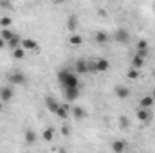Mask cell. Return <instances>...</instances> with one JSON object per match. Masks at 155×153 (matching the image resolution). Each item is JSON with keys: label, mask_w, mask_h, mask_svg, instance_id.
I'll return each mask as SVG.
<instances>
[{"label": "cell", "mask_w": 155, "mask_h": 153, "mask_svg": "<svg viewBox=\"0 0 155 153\" xmlns=\"http://www.w3.org/2000/svg\"><path fill=\"white\" fill-rule=\"evenodd\" d=\"M7 45H9L11 49H16V47H20V45H22V38H20L18 34H15L13 38H11L9 41H7Z\"/></svg>", "instance_id": "ac0fdd59"}, {"label": "cell", "mask_w": 155, "mask_h": 153, "mask_svg": "<svg viewBox=\"0 0 155 153\" xmlns=\"http://www.w3.org/2000/svg\"><path fill=\"white\" fill-rule=\"evenodd\" d=\"M116 40L117 41H123V43H126L128 41V33L123 29V31H117L116 33Z\"/></svg>", "instance_id": "ffe728a7"}, {"label": "cell", "mask_w": 155, "mask_h": 153, "mask_svg": "<svg viewBox=\"0 0 155 153\" xmlns=\"http://www.w3.org/2000/svg\"><path fill=\"white\" fill-rule=\"evenodd\" d=\"M128 124H130L128 117H124V115H123V117H119V126H121V128H124V130H126V128H128Z\"/></svg>", "instance_id": "484cf974"}, {"label": "cell", "mask_w": 155, "mask_h": 153, "mask_svg": "<svg viewBox=\"0 0 155 153\" xmlns=\"http://www.w3.org/2000/svg\"><path fill=\"white\" fill-rule=\"evenodd\" d=\"M116 96L119 99H126V97L130 96V90H128L126 86H121V85H119V86H116Z\"/></svg>", "instance_id": "8fae6325"}, {"label": "cell", "mask_w": 155, "mask_h": 153, "mask_svg": "<svg viewBox=\"0 0 155 153\" xmlns=\"http://www.w3.org/2000/svg\"><path fill=\"white\" fill-rule=\"evenodd\" d=\"M124 150H126V144H124L123 141H116V142H112V151L121 153V151H124Z\"/></svg>", "instance_id": "e0dca14e"}, {"label": "cell", "mask_w": 155, "mask_h": 153, "mask_svg": "<svg viewBox=\"0 0 155 153\" xmlns=\"http://www.w3.org/2000/svg\"><path fill=\"white\" fill-rule=\"evenodd\" d=\"M45 106H47V110H49V112L56 114V110L60 108V103H58L52 96H47V97H45Z\"/></svg>", "instance_id": "8992f818"}, {"label": "cell", "mask_w": 155, "mask_h": 153, "mask_svg": "<svg viewBox=\"0 0 155 153\" xmlns=\"http://www.w3.org/2000/svg\"><path fill=\"white\" fill-rule=\"evenodd\" d=\"M74 69H76L78 74H85V72H88V63L83 61V60H78L74 63Z\"/></svg>", "instance_id": "9c48e42d"}, {"label": "cell", "mask_w": 155, "mask_h": 153, "mask_svg": "<svg viewBox=\"0 0 155 153\" xmlns=\"http://www.w3.org/2000/svg\"><path fill=\"white\" fill-rule=\"evenodd\" d=\"M35 141H36V133H35L33 130H27V132H25V142L31 144V142H35Z\"/></svg>", "instance_id": "7402d4cb"}, {"label": "cell", "mask_w": 155, "mask_h": 153, "mask_svg": "<svg viewBox=\"0 0 155 153\" xmlns=\"http://www.w3.org/2000/svg\"><path fill=\"white\" fill-rule=\"evenodd\" d=\"M58 81L61 83L63 88H69V86H79V83H78V76L74 74V72L67 70V69H63V70L58 72Z\"/></svg>", "instance_id": "6da1fadb"}, {"label": "cell", "mask_w": 155, "mask_h": 153, "mask_svg": "<svg viewBox=\"0 0 155 153\" xmlns=\"http://www.w3.org/2000/svg\"><path fill=\"white\" fill-rule=\"evenodd\" d=\"M153 105H155L153 96H144V97L141 99V106H143V108H152Z\"/></svg>", "instance_id": "7c38bea8"}, {"label": "cell", "mask_w": 155, "mask_h": 153, "mask_svg": "<svg viewBox=\"0 0 155 153\" xmlns=\"http://www.w3.org/2000/svg\"><path fill=\"white\" fill-rule=\"evenodd\" d=\"M2 103H4V101H2V99H0V112H2Z\"/></svg>", "instance_id": "1f68e13d"}, {"label": "cell", "mask_w": 155, "mask_h": 153, "mask_svg": "<svg viewBox=\"0 0 155 153\" xmlns=\"http://www.w3.org/2000/svg\"><path fill=\"white\" fill-rule=\"evenodd\" d=\"M5 45H7V41H5V40L2 38V36H0V49H4Z\"/></svg>", "instance_id": "f546056e"}, {"label": "cell", "mask_w": 155, "mask_h": 153, "mask_svg": "<svg viewBox=\"0 0 155 153\" xmlns=\"http://www.w3.org/2000/svg\"><path fill=\"white\" fill-rule=\"evenodd\" d=\"M65 97L69 101H76L78 97H79V86H69V88H65Z\"/></svg>", "instance_id": "52a82bcc"}, {"label": "cell", "mask_w": 155, "mask_h": 153, "mask_svg": "<svg viewBox=\"0 0 155 153\" xmlns=\"http://www.w3.org/2000/svg\"><path fill=\"white\" fill-rule=\"evenodd\" d=\"M137 49H148V43H146L144 40H141V41L137 43Z\"/></svg>", "instance_id": "83f0119b"}, {"label": "cell", "mask_w": 155, "mask_h": 153, "mask_svg": "<svg viewBox=\"0 0 155 153\" xmlns=\"http://www.w3.org/2000/svg\"><path fill=\"white\" fill-rule=\"evenodd\" d=\"M61 133H63V135H69V133H71V130H69L67 126H63V128H61Z\"/></svg>", "instance_id": "f1b7e54d"}, {"label": "cell", "mask_w": 155, "mask_h": 153, "mask_svg": "<svg viewBox=\"0 0 155 153\" xmlns=\"http://www.w3.org/2000/svg\"><path fill=\"white\" fill-rule=\"evenodd\" d=\"M152 117H153V114H152V108H139L137 110V119L141 121V122H150L152 121Z\"/></svg>", "instance_id": "277c9868"}, {"label": "cell", "mask_w": 155, "mask_h": 153, "mask_svg": "<svg viewBox=\"0 0 155 153\" xmlns=\"http://www.w3.org/2000/svg\"><path fill=\"white\" fill-rule=\"evenodd\" d=\"M11 24H13V20H11L9 16H2V18H0V25H2V29H4V27H9Z\"/></svg>", "instance_id": "d4e9b609"}, {"label": "cell", "mask_w": 155, "mask_h": 153, "mask_svg": "<svg viewBox=\"0 0 155 153\" xmlns=\"http://www.w3.org/2000/svg\"><path fill=\"white\" fill-rule=\"evenodd\" d=\"M143 65H144V58L139 56V54H135V56L132 58V67H134V69H141Z\"/></svg>", "instance_id": "5bb4252c"}, {"label": "cell", "mask_w": 155, "mask_h": 153, "mask_svg": "<svg viewBox=\"0 0 155 153\" xmlns=\"http://www.w3.org/2000/svg\"><path fill=\"white\" fill-rule=\"evenodd\" d=\"M71 114L74 115V119L81 121V119H85L87 112H85V108H81V106H74V108H71Z\"/></svg>", "instance_id": "30bf717a"}, {"label": "cell", "mask_w": 155, "mask_h": 153, "mask_svg": "<svg viewBox=\"0 0 155 153\" xmlns=\"http://www.w3.org/2000/svg\"><path fill=\"white\" fill-rule=\"evenodd\" d=\"M152 96H153V99H155V90H153V94H152Z\"/></svg>", "instance_id": "d6a6232c"}, {"label": "cell", "mask_w": 155, "mask_h": 153, "mask_svg": "<svg viewBox=\"0 0 155 153\" xmlns=\"http://www.w3.org/2000/svg\"><path fill=\"white\" fill-rule=\"evenodd\" d=\"M69 110H71V108H69L67 105H65V106H61V105H60V108L56 110V115H58L60 119H67V117H69Z\"/></svg>", "instance_id": "9a60e30c"}, {"label": "cell", "mask_w": 155, "mask_h": 153, "mask_svg": "<svg viewBox=\"0 0 155 153\" xmlns=\"http://www.w3.org/2000/svg\"><path fill=\"white\" fill-rule=\"evenodd\" d=\"M45 141H52L54 139V132H52V128H47V130H43V135H41Z\"/></svg>", "instance_id": "603a6c76"}, {"label": "cell", "mask_w": 155, "mask_h": 153, "mask_svg": "<svg viewBox=\"0 0 155 153\" xmlns=\"http://www.w3.org/2000/svg\"><path fill=\"white\" fill-rule=\"evenodd\" d=\"M7 81L13 83V85H24L25 83V76L20 70H13L11 74H7Z\"/></svg>", "instance_id": "7a4b0ae2"}, {"label": "cell", "mask_w": 155, "mask_h": 153, "mask_svg": "<svg viewBox=\"0 0 155 153\" xmlns=\"http://www.w3.org/2000/svg\"><path fill=\"white\" fill-rule=\"evenodd\" d=\"M94 65H96V72H107V70L110 69V61H108V60H105V58L96 60V61H94Z\"/></svg>", "instance_id": "5b68a950"}, {"label": "cell", "mask_w": 155, "mask_h": 153, "mask_svg": "<svg viewBox=\"0 0 155 153\" xmlns=\"http://www.w3.org/2000/svg\"><path fill=\"white\" fill-rule=\"evenodd\" d=\"M0 36H2V38L5 40V41H9V40L13 38V36H15V33H11V31H9L7 27H4V29H2V33H0Z\"/></svg>", "instance_id": "44dd1931"}, {"label": "cell", "mask_w": 155, "mask_h": 153, "mask_svg": "<svg viewBox=\"0 0 155 153\" xmlns=\"http://www.w3.org/2000/svg\"><path fill=\"white\" fill-rule=\"evenodd\" d=\"M54 2H56V4H63L65 0H54Z\"/></svg>", "instance_id": "4dcf8cb0"}, {"label": "cell", "mask_w": 155, "mask_h": 153, "mask_svg": "<svg viewBox=\"0 0 155 153\" xmlns=\"http://www.w3.org/2000/svg\"><path fill=\"white\" fill-rule=\"evenodd\" d=\"M94 40H96L97 43H107V41H108V34L103 33V31H97V33L94 34Z\"/></svg>", "instance_id": "2e32d148"}, {"label": "cell", "mask_w": 155, "mask_h": 153, "mask_svg": "<svg viewBox=\"0 0 155 153\" xmlns=\"http://www.w3.org/2000/svg\"><path fill=\"white\" fill-rule=\"evenodd\" d=\"M126 76H128V79H137V77H139V69H134V67H132Z\"/></svg>", "instance_id": "cb8c5ba5"}, {"label": "cell", "mask_w": 155, "mask_h": 153, "mask_svg": "<svg viewBox=\"0 0 155 153\" xmlns=\"http://www.w3.org/2000/svg\"><path fill=\"white\" fill-rule=\"evenodd\" d=\"M22 47L25 50H33V52H40V45L36 40L33 38H22Z\"/></svg>", "instance_id": "3957f363"}, {"label": "cell", "mask_w": 155, "mask_h": 153, "mask_svg": "<svg viewBox=\"0 0 155 153\" xmlns=\"http://www.w3.org/2000/svg\"><path fill=\"white\" fill-rule=\"evenodd\" d=\"M25 52H27V50L20 45V47L13 49V58H15V60H24V58H25Z\"/></svg>", "instance_id": "4fadbf2b"}, {"label": "cell", "mask_w": 155, "mask_h": 153, "mask_svg": "<svg viewBox=\"0 0 155 153\" xmlns=\"http://www.w3.org/2000/svg\"><path fill=\"white\" fill-rule=\"evenodd\" d=\"M76 16H71V18H69V29H71V31H74V29H76Z\"/></svg>", "instance_id": "4316f807"}, {"label": "cell", "mask_w": 155, "mask_h": 153, "mask_svg": "<svg viewBox=\"0 0 155 153\" xmlns=\"http://www.w3.org/2000/svg\"><path fill=\"white\" fill-rule=\"evenodd\" d=\"M69 41H71V45H81V43H83V38H81V34L72 33L71 38H69Z\"/></svg>", "instance_id": "d6986e66"}, {"label": "cell", "mask_w": 155, "mask_h": 153, "mask_svg": "<svg viewBox=\"0 0 155 153\" xmlns=\"http://www.w3.org/2000/svg\"><path fill=\"white\" fill-rule=\"evenodd\" d=\"M13 96H15V94H13V88H11V86H2V88H0V99H2V101H11Z\"/></svg>", "instance_id": "ba28073f"}]
</instances>
